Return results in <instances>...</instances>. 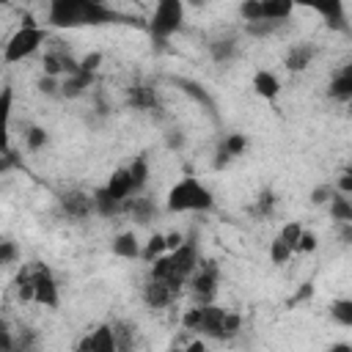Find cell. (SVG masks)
Returning <instances> with one entry per match:
<instances>
[{
  "label": "cell",
  "instance_id": "d4e9b609",
  "mask_svg": "<svg viewBox=\"0 0 352 352\" xmlns=\"http://www.w3.org/2000/svg\"><path fill=\"white\" fill-rule=\"evenodd\" d=\"M327 204H330V214L338 223H352V201H349V195H344V192L336 190V195Z\"/></svg>",
  "mask_w": 352,
  "mask_h": 352
},
{
  "label": "cell",
  "instance_id": "7a4b0ae2",
  "mask_svg": "<svg viewBox=\"0 0 352 352\" xmlns=\"http://www.w3.org/2000/svg\"><path fill=\"white\" fill-rule=\"evenodd\" d=\"M198 264H201V256H198L195 239H182L173 250H165L151 261V278H162L182 289Z\"/></svg>",
  "mask_w": 352,
  "mask_h": 352
},
{
  "label": "cell",
  "instance_id": "f35d334b",
  "mask_svg": "<svg viewBox=\"0 0 352 352\" xmlns=\"http://www.w3.org/2000/svg\"><path fill=\"white\" fill-rule=\"evenodd\" d=\"M168 146H170V148H182V146H184V135H182L179 129H170V132H168Z\"/></svg>",
  "mask_w": 352,
  "mask_h": 352
},
{
  "label": "cell",
  "instance_id": "e0dca14e",
  "mask_svg": "<svg viewBox=\"0 0 352 352\" xmlns=\"http://www.w3.org/2000/svg\"><path fill=\"white\" fill-rule=\"evenodd\" d=\"M94 82V72H85V69H77L74 74H66L63 82H60V96L66 99H77L85 94V88Z\"/></svg>",
  "mask_w": 352,
  "mask_h": 352
},
{
  "label": "cell",
  "instance_id": "6da1fadb",
  "mask_svg": "<svg viewBox=\"0 0 352 352\" xmlns=\"http://www.w3.org/2000/svg\"><path fill=\"white\" fill-rule=\"evenodd\" d=\"M47 22L60 30L72 28H96V25H126L138 22L135 16L118 14L104 0H50Z\"/></svg>",
  "mask_w": 352,
  "mask_h": 352
},
{
  "label": "cell",
  "instance_id": "7402d4cb",
  "mask_svg": "<svg viewBox=\"0 0 352 352\" xmlns=\"http://www.w3.org/2000/svg\"><path fill=\"white\" fill-rule=\"evenodd\" d=\"M113 253H116L118 258H138V256H140V242H138V236H135L132 231L118 234V236L113 239Z\"/></svg>",
  "mask_w": 352,
  "mask_h": 352
},
{
  "label": "cell",
  "instance_id": "30bf717a",
  "mask_svg": "<svg viewBox=\"0 0 352 352\" xmlns=\"http://www.w3.org/2000/svg\"><path fill=\"white\" fill-rule=\"evenodd\" d=\"M294 6L316 11L333 30H346V14H344V0H292Z\"/></svg>",
  "mask_w": 352,
  "mask_h": 352
},
{
  "label": "cell",
  "instance_id": "1f68e13d",
  "mask_svg": "<svg viewBox=\"0 0 352 352\" xmlns=\"http://www.w3.org/2000/svg\"><path fill=\"white\" fill-rule=\"evenodd\" d=\"M272 209H275V195H272V190H264L258 195V201H256V214L258 217H270Z\"/></svg>",
  "mask_w": 352,
  "mask_h": 352
},
{
  "label": "cell",
  "instance_id": "b9f144b4",
  "mask_svg": "<svg viewBox=\"0 0 352 352\" xmlns=\"http://www.w3.org/2000/svg\"><path fill=\"white\" fill-rule=\"evenodd\" d=\"M6 327H8V322H6V319H0V330H6Z\"/></svg>",
  "mask_w": 352,
  "mask_h": 352
},
{
  "label": "cell",
  "instance_id": "ab89813d",
  "mask_svg": "<svg viewBox=\"0 0 352 352\" xmlns=\"http://www.w3.org/2000/svg\"><path fill=\"white\" fill-rule=\"evenodd\" d=\"M338 192H344V195H352V176L349 173H341V179H338V187H336Z\"/></svg>",
  "mask_w": 352,
  "mask_h": 352
},
{
  "label": "cell",
  "instance_id": "9a60e30c",
  "mask_svg": "<svg viewBox=\"0 0 352 352\" xmlns=\"http://www.w3.org/2000/svg\"><path fill=\"white\" fill-rule=\"evenodd\" d=\"M245 148H248V138H245L242 132H231V135H226V138L220 140V146H217L214 168H226V165H228L234 157L245 154Z\"/></svg>",
  "mask_w": 352,
  "mask_h": 352
},
{
  "label": "cell",
  "instance_id": "484cf974",
  "mask_svg": "<svg viewBox=\"0 0 352 352\" xmlns=\"http://www.w3.org/2000/svg\"><path fill=\"white\" fill-rule=\"evenodd\" d=\"M330 319L338 322L341 327H352V300L349 297L333 300L330 302Z\"/></svg>",
  "mask_w": 352,
  "mask_h": 352
},
{
  "label": "cell",
  "instance_id": "5bb4252c",
  "mask_svg": "<svg viewBox=\"0 0 352 352\" xmlns=\"http://www.w3.org/2000/svg\"><path fill=\"white\" fill-rule=\"evenodd\" d=\"M11 110H14V88L6 85L0 91V154L11 151Z\"/></svg>",
  "mask_w": 352,
  "mask_h": 352
},
{
  "label": "cell",
  "instance_id": "e575fe53",
  "mask_svg": "<svg viewBox=\"0 0 352 352\" xmlns=\"http://www.w3.org/2000/svg\"><path fill=\"white\" fill-rule=\"evenodd\" d=\"M333 195H336V187H333V184H319V187L311 192V204H316V206H319V204H327Z\"/></svg>",
  "mask_w": 352,
  "mask_h": 352
},
{
  "label": "cell",
  "instance_id": "44dd1931",
  "mask_svg": "<svg viewBox=\"0 0 352 352\" xmlns=\"http://www.w3.org/2000/svg\"><path fill=\"white\" fill-rule=\"evenodd\" d=\"M236 52H239V44H236V38H234V36L214 38V41L209 44V55H212L217 63H228V60H234V58H236Z\"/></svg>",
  "mask_w": 352,
  "mask_h": 352
},
{
  "label": "cell",
  "instance_id": "8992f818",
  "mask_svg": "<svg viewBox=\"0 0 352 352\" xmlns=\"http://www.w3.org/2000/svg\"><path fill=\"white\" fill-rule=\"evenodd\" d=\"M22 278L30 286V302H38L44 308H58L60 292H58V283H55V275H52L50 267L33 261V264H28L22 270Z\"/></svg>",
  "mask_w": 352,
  "mask_h": 352
},
{
  "label": "cell",
  "instance_id": "ac0fdd59",
  "mask_svg": "<svg viewBox=\"0 0 352 352\" xmlns=\"http://www.w3.org/2000/svg\"><path fill=\"white\" fill-rule=\"evenodd\" d=\"M253 91H256L261 99H275V96L280 94V80H278L272 72L258 69V72L253 74Z\"/></svg>",
  "mask_w": 352,
  "mask_h": 352
},
{
  "label": "cell",
  "instance_id": "8d00e7d4",
  "mask_svg": "<svg viewBox=\"0 0 352 352\" xmlns=\"http://www.w3.org/2000/svg\"><path fill=\"white\" fill-rule=\"evenodd\" d=\"M38 91H41V94H50V96H60V85H58L55 77H50V74H44V77L38 80Z\"/></svg>",
  "mask_w": 352,
  "mask_h": 352
},
{
  "label": "cell",
  "instance_id": "5b68a950",
  "mask_svg": "<svg viewBox=\"0 0 352 352\" xmlns=\"http://www.w3.org/2000/svg\"><path fill=\"white\" fill-rule=\"evenodd\" d=\"M223 319H226V308H220V305H214V302H198L195 308H190V311L182 316V324H184L187 330L198 333V336L226 341Z\"/></svg>",
  "mask_w": 352,
  "mask_h": 352
},
{
  "label": "cell",
  "instance_id": "7c38bea8",
  "mask_svg": "<svg viewBox=\"0 0 352 352\" xmlns=\"http://www.w3.org/2000/svg\"><path fill=\"white\" fill-rule=\"evenodd\" d=\"M77 352H116V333L113 324H99L96 330H91L80 344Z\"/></svg>",
  "mask_w": 352,
  "mask_h": 352
},
{
  "label": "cell",
  "instance_id": "ba28073f",
  "mask_svg": "<svg viewBox=\"0 0 352 352\" xmlns=\"http://www.w3.org/2000/svg\"><path fill=\"white\" fill-rule=\"evenodd\" d=\"M294 11L292 0H245L239 14L245 22H261V19H275V22H286Z\"/></svg>",
  "mask_w": 352,
  "mask_h": 352
},
{
  "label": "cell",
  "instance_id": "4dcf8cb0",
  "mask_svg": "<svg viewBox=\"0 0 352 352\" xmlns=\"http://www.w3.org/2000/svg\"><path fill=\"white\" fill-rule=\"evenodd\" d=\"M165 253V234H154L151 239H148V245L140 250V256L146 258V261H154L157 256H162Z\"/></svg>",
  "mask_w": 352,
  "mask_h": 352
},
{
  "label": "cell",
  "instance_id": "3957f363",
  "mask_svg": "<svg viewBox=\"0 0 352 352\" xmlns=\"http://www.w3.org/2000/svg\"><path fill=\"white\" fill-rule=\"evenodd\" d=\"M165 206L168 212H209L214 209V195L195 176H184L168 190Z\"/></svg>",
  "mask_w": 352,
  "mask_h": 352
},
{
  "label": "cell",
  "instance_id": "d590c367",
  "mask_svg": "<svg viewBox=\"0 0 352 352\" xmlns=\"http://www.w3.org/2000/svg\"><path fill=\"white\" fill-rule=\"evenodd\" d=\"M311 250H316V236H314L311 231H305V228H302V234H300V239H297V250H294V253H311Z\"/></svg>",
  "mask_w": 352,
  "mask_h": 352
},
{
  "label": "cell",
  "instance_id": "d6986e66",
  "mask_svg": "<svg viewBox=\"0 0 352 352\" xmlns=\"http://www.w3.org/2000/svg\"><path fill=\"white\" fill-rule=\"evenodd\" d=\"M124 212H129L135 223H148V220H154V214H157V206H154L148 198H140V192H138V195L126 198V204H124Z\"/></svg>",
  "mask_w": 352,
  "mask_h": 352
},
{
  "label": "cell",
  "instance_id": "277c9868",
  "mask_svg": "<svg viewBox=\"0 0 352 352\" xmlns=\"http://www.w3.org/2000/svg\"><path fill=\"white\" fill-rule=\"evenodd\" d=\"M184 25V0H157L154 14L148 19V36L154 44H165Z\"/></svg>",
  "mask_w": 352,
  "mask_h": 352
},
{
  "label": "cell",
  "instance_id": "74e56055",
  "mask_svg": "<svg viewBox=\"0 0 352 352\" xmlns=\"http://www.w3.org/2000/svg\"><path fill=\"white\" fill-rule=\"evenodd\" d=\"M99 63H102V55H99V52H91V55H85V58L80 60V69H85V72H94Z\"/></svg>",
  "mask_w": 352,
  "mask_h": 352
},
{
  "label": "cell",
  "instance_id": "f1b7e54d",
  "mask_svg": "<svg viewBox=\"0 0 352 352\" xmlns=\"http://www.w3.org/2000/svg\"><path fill=\"white\" fill-rule=\"evenodd\" d=\"M292 248L283 242V236L278 234L275 239H272V245H270V258H272V264H286L289 258H292Z\"/></svg>",
  "mask_w": 352,
  "mask_h": 352
},
{
  "label": "cell",
  "instance_id": "cb8c5ba5",
  "mask_svg": "<svg viewBox=\"0 0 352 352\" xmlns=\"http://www.w3.org/2000/svg\"><path fill=\"white\" fill-rule=\"evenodd\" d=\"M126 170H129V179H132L135 192H140V190L146 187V182H148V160L140 154V157H135V160L126 165Z\"/></svg>",
  "mask_w": 352,
  "mask_h": 352
},
{
  "label": "cell",
  "instance_id": "60d3db41",
  "mask_svg": "<svg viewBox=\"0 0 352 352\" xmlns=\"http://www.w3.org/2000/svg\"><path fill=\"white\" fill-rule=\"evenodd\" d=\"M16 346V341H14V336H11V330L6 327V330H0V349H14Z\"/></svg>",
  "mask_w": 352,
  "mask_h": 352
},
{
  "label": "cell",
  "instance_id": "d6a6232c",
  "mask_svg": "<svg viewBox=\"0 0 352 352\" xmlns=\"http://www.w3.org/2000/svg\"><path fill=\"white\" fill-rule=\"evenodd\" d=\"M300 234H302V226H300V223H286V226L280 228V236H283V242H286L292 250H297V239H300Z\"/></svg>",
  "mask_w": 352,
  "mask_h": 352
},
{
  "label": "cell",
  "instance_id": "9c48e42d",
  "mask_svg": "<svg viewBox=\"0 0 352 352\" xmlns=\"http://www.w3.org/2000/svg\"><path fill=\"white\" fill-rule=\"evenodd\" d=\"M187 283L192 286V297L198 302H214V294H217V286H220V270H217V264L214 261L198 264Z\"/></svg>",
  "mask_w": 352,
  "mask_h": 352
},
{
  "label": "cell",
  "instance_id": "836d02e7",
  "mask_svg": "<svg viewBox=\"0 0 352 352\" xmlns=\"http://www.w3.org/2000/svg\"><path fill=\"white\" fill-rule=\"evenodd\" d=\"M19 256V250H16V245L11 242V239H0V267H6V264H11L14 258Z\"/></svg>",
  "mask_w": 352,
  "mask_h": 352
},
{
  "label": "cell",
  "instance_id": "8fae6325",
  "mask_svg": "<svg viewBox=\"0 0 352 352\" xmlns=\"http://www.w3.org/2000/svg\"><path fill=\"white\" fill-rule=\"evenodd\" d=\"M179 292H182L179 286H173V283H168L162 278H151L148 275V280L143 286V300H146L148 308H165V305H170L176 300Z\"/></svg>",
  "mask_w": 352,
  "mask_h": 352
},
{
  "label": "cell",
  "instance_id": "4fadbf2b",
  "mask_svg": "<svg viewBox=\"0 0 352 352\" xmlns=\"http://www.w3.org/2000/svg\"><path fill=\"white\" fill-rule=\"evenodd\" d=\"M60 206H63V212L69 217L82 220V217H88L94 212V195H88L82 190H69V192L60 195Z\"/></svg>",
  "mask_w": 352,
  "mask_h": 352
},
{
  "label": "cell",
  "instance_id": "ffe728a7",
  "mask_svg": "<svg viewBox=\"0 0 352 352\" xmlns=\"http://www.w3.org/2000/svg\"><path fill=\"white\" fill-rule=\"evenodd\" d=\"M327 94L338 102H349L352 99V66H344L333 80H330V88Z\"/></svg>",
  "mask_w": 352,
  "mask_h": 352
},
{
  "label": "cell",
  "instance_id": "603a6c76",
  "mask_svg": "<svg viewBox=\"0 0 352 352\" xmlns=\"http://www.w3.org/2000/svg\"><path fill=\"white\" fill-rule=\"evenodd\" d=\"M129 104L138 110H151L157 107V91L151 85H135L129 88Z\"/></svg>",
  "mask_w": 352,
  "mask_h": 352
},
{
  "label": "cell",
  "instance_id": "7bdbcfd3",
  "mask_svg": "<svg viewBox=\"0 0 352 352\" xmlns=\"http://www.w3.org/2000/svg\"><path fill=\"white\" fill-rule=\"evenodd\" d=\"M190 3H195V6H204V0H190Z\"/></svg>",
  "mask_w": 352,
  "mask_h": 352
},
{
  "label": "cell",
  "instance_id": "2e32d148",
  "mask_svg": "<svg viewBox=\"0 0 352 352\" xmlns=\"http://www.w3.org/2000/svg\"><path fill=\"white\" fill-rule=\"evenodd\" d=\"M314 58H316V47H314V44H294V47L286 52L283 66H286L289 72H305Z\"/></svg>",
  "mask_w": 352,
  "mask_h": 352
},
{
  "label": "cell",
  "instance_id": "f546056e",
  "mask_svg": "<svg viewBox=\"0 0 352 352\" xmlns=\"http://www.w3.org/2000/svg\"><path fill=\"white\" fill-rule=\"evenodd\" d=\"M47 140H50V138H47V129H44V126H28V132H25V143H28L30 151L44 148Z\"/></svg>",
  "mask_w": 352,
  "mask_h": 352
},
{
  "label": "cell",
  "instance_id": "83f0119b",
  "mask_svg": "<svg viewBox=\"0 0 352 352\" xmlns=\"http://www.w3.org/2000/svg\"><path fill=\"white\" fill-rule=\"evenodd\" d=\"M176 85H182V91H187V94H190L192 99H198L209 113H214V99H212L198 82H192V80H176Z\"/></svg>",
  "mask_w": 352,
  "mask_h": 352
},
{
  "label": "cell",
  "instance_id": "52a82bcc",
  "mask_svg": "<svg viewBox=\"0 0 352 352\" xmlns=\"http://www.w3.org/2000/svg\"><path fill=\"white\" fill-rule=\"evenodd\" d=\"M47 41V30L44 28H38V25H33L30 19L19 28V30H14V36L6 41V47H3V60L6 63H19V60H25V58H30L33 52H38V47Z\"/></svg>",
  "mask_w": 352,
  "mask_h": 352
},
{
  "label": "cell",
  "instance_id": "4316f807",
  "mask_svg": "<svg viewBox=\"0 0 352 352\" xmlns=\"http://www.w3.org/2000/svg\"><path fill=\"white\" fill-rule=\"evenodd\" d=\"M286 22H275V19H261V22H248L245 25V33L248 36H256V38H267L272 33H278Z\"/></svg>",
  "mask_w": 352,
  "mask_h": 352
}]
</instances>
